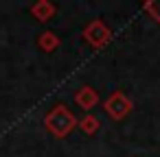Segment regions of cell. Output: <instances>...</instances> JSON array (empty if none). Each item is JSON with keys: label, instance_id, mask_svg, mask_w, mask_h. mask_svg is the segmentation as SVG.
<instances>
[{"label": "cell", "instance_id": "1", "mask_svg": "<svg viewBox=\"0 0 160 157\" xmlns=\"http://www.w3.org/2000/svg\"><path fill=\"white\" fill-rule=\"evenodd\" d=\"M44 127L51 135H55L57 140H64L75 127H77V118L75 113L66 107V105H55L46 116H44Z\"/></svg>", "mask_w": 160, "mask_h": 157}, {"label": "cell", "instance_id": "2", "mask_svg": "<svg viewBox=\"0 0 160 157\" xmlns=\"http://www.w3.org/2000/svg\"><path fill=\"white\" fill-rule=\"evenodd\" d=\"M132 98L129 96H125L121 90H116V92H112L105 100H103V111H105V116L110 118V120H114V122H121V120H125L129 113H132Z\"/></svg>", "mask_w": 160, "mask_h": 157}, {"label": "cell", "instance_id": "3", "mask_svg": "<svg viewBox=\"0 0 160 157\" xmlns=\"http://www.w3.org/2000/svg\"><path fill=\"white\" fill-rule=\"evenodd\" d=\"M81 37H83V42L90 44L92 48H103V46L110 44V39H112V31L105 26L103 20H92V22H88V24L83 26Z\"/></svg>", "mask_w": 160, "mask_h": 157}, {"label": "cell", "instance_id": "4", "mask_svg": "<svg viewBox=\"0 0 160 157\" xmlns=\"http://www.w3.org/2000/svg\"><path fill=\"white\" fill-rule=\"evenodd\" d=\"M72 98H75V105L81 107L83 111H90L92 107L99 105V92L92 90L90 85H81V87L72 94Z\"/></svg>", "mask_w": 160, "mask_h": 157}, {"label": "cell", "instance_id": "5", "mask_svg": "<svg viewBox=\"0 0 160 157\" xmlns=\"http://www.w3.org/2000/svg\"><path fill=\"white\" fill-rule=\"evenodd\" d=\"M31 16L38 20V22H48L53 16H55V5L48 2V0H38V2H33L29 7Z\"/></svg>", "mask_w": 160, "mask_h": 157}, {"label": "cell", "instance_id": "6", "mask_svg": "<svg viewBox=\"0 0 160 157\" xmlns=\"http://www.w3.org/2000/svg\"><path fill=\"white\" fill-rule=\"evenodd\" d=\"M62 46V39L57 37V33L53 31H42L40 37H38V48L42 53H55L57 48Z\"/></svg>", "mask_w": 160, "mask_h": 157}, {"label": "cell", "instance_id": "7", "mask_svg": "<svg viewBox=\"0 0 160 157\" xmlns=\"http://www.w3.org/2000/svg\"><path fill=\"white\" fill-rule=\"evenodd\" d=\"M77 127H79L86 135H94V133L101 129V122H99V118H97V116L86 113L83 118H79V120H77Z\"/></svg>", "mask_w": 160, "mask_h": 157}, {"label": "cell", "instance_id": "8", "mask_svg": "<svg viewBox=\"0 0 160 157\" xmlns=\"http://www.w3.org/2000/svg\"><path fill=\"white\" fill-rule=\"evenodd\" d=\"M142 11H145L156 24H160V0H149V2H145V5H142Z\"/></svg>", "mask_w": 160, "mask_h": 157}]
</instances>
